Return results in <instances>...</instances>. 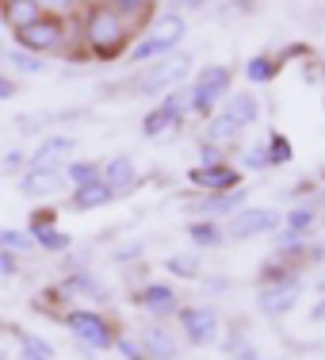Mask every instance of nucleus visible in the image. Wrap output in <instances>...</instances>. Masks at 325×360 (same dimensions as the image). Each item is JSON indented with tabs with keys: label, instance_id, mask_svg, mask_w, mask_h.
Returning a JSON list of instances; mask_svg holds the SVG:
<instances>
[{
	"label": "nucleus",
	"instance_id": "f257e3e1",
	"mask_svg": "<svg viewBox=\"0 0 325 360\" xmlns=\"http://www.w3.org/2000/svg\"><path fill=\"white\" fill-rule=\"evenodd\" d=\"M126 31H131V23H126L119 12L104 8V4H96L88 15H84V42H88V50L96 58H104V62L123 54Z\"/></svg>",
	"mask_w": 325,
	"mask_h": 360
},
{
	"label": "nucleus",
	"instance_id": "f03ea898",
	"mask_svg": "<svg viewBox=\"0 0 325 360\" xmlns=\"http://www.w3.org/2000/svg\"><path fill=\"white\" fill-rule=\"evenodd\" d=\"M192 73V58L187 54H168V58H157V62L145 70L138 81H134V96H157V92H168Z\"/></svg>",
	"mask_w": 325,
	"mask_h": 360
},
{
	"label": "nucleus",
	"instance_id": "7ed1b4c3",
	"mask_svg": "<svg viewBox=\"0 0 325 360\" xmlns=\"http://www.w3.org/2000/svg\"><path fill=\"white\" fill-rule=\"evenodd\" d=\"M65 326H69V333L81 341V345L96 349V353H104V349L115 345L111 322L104 319V314H96V311H69L65 314Z\"/></svg>",
	"mask_w": 325,
	"mask_h": 360
},
{
	"label": "nucleus",
	"instance_id": "20e7f679",
	"mask_svg": "<svg viewBox=\"0 0 325 360\" xmlns=\"http://www.w3.org/2000/svg\"><path fill=\"white\" fill-rule=\"evenodd\" d=\"M230 92V70L226 65H203L192 84V108L199 115H215V104Z\"/></svg>",
	"mask_w": 325,
	"mask_h": 360
},
{
	"label": "nucleus",
	"instance_id": "39448f33",
	"mask_svg": "<svg viewBox=\"0 0 325 360\" xmlns=\"http://www.w3.org/2000/svg\"><path fill=\"white\" fill-rule=\"evenodd\" d=\"M62 39H65V23L58 20V15H39L35 23H27V27L15 31V42H20V50H27V54L58 50Z\"/></svg>",
	"mask_w": 325,
	"mask_h": 360
},
{
	"label": "nucleus",
	"instance_id": "423d86ee",
	"mask_svg": "<svg viewBox=\"0 0 325 360\" xmlns=\"http://www.w3.org/2000/svg\"><path fill=\"white\" fill-rule=\"evenodd\" d=\"M276 226H279V215H276V211H264V207H241L234 219H230V238H237V242H249V238L272 234Z\"/></svg>",
	"mask_w": 325,
	"mask_h": 360
},
{
	"label": "nucleus",
	"instance_id": "0eeeda50",
	"mask_svg": "<svg viewBox=\"0 0 325 360\" xmlns=\"http://www.w3.org/2000/svg\"><path fill=\"white\" fill-rule=\"evenodd\" d=\"M176 314H180V330L192 345H211L218 338V314L211 307H184Z\"/></svg>",
	"mask_w": 325,
	"mask_h": 360
},
{
	"label": "nucleus",
	"instance_id": "6e6552de",
	"mask_svg": "<svg viewBox=\"0 0 325 360\" xmlns=\"http://www.w3.org/2000/svg\"><path fill=\"white\" fill-rule=\"evenodd\" d=\"M187 180H192L195 188H203V192H234V188L241 184V173L222 161V165H195V169H187Z\"/></svg>",
	"mask_w": 325,
	"mask_h": 360
},
{
	"label": "nucleus",
	"instance_id": "1a4fd4ad",
	"mask_svg": "<svg viewBox=\"0 0 325 360\" xmlns=\"http://www.w3.org/2000/svg\"><path fill=\"white\" fill-rule=\"evenodd\" d=\"M100 180L111 188V195H126V192H134V188L142 184L138 169H134V161L126 158V153H119V158H111L107 165H100Z\"/></svg>",
	"mask_w": 325,
	"mask_h": 360
},
{
	"label": "nucleus",
	"instance_id": "9d476101",
	"mask_svg": "<svg viewBox=\"0 0 325 360\" xmlns=\"http://www.w3.org/2000/svg\"><path fill=\"white\" fill-rule=\"evenodd\" d=\"M73 139H65V134H50V139H42V146L35 153H31L27 169H58L62 161L73 158Z\"/></svg>",
	"mask_w": 325,
	"mask_h": 360
},
{
	"label": "nucleus",
	"instance_id": "9b49d317",
	"mask_svg": "<svg viewBox=\"0 0 325 360\" xmlns=\"http://www.w3.org/2000/svg\"><path fill=\"white\" fill-rule=\"evenodd\" d=\"M65 188V173L62 169H27L20 180V192L35 195V200H42V195H58Z\"/></svg>",
	"mask_w": 325,
	"mask_h": 360
},
{
	"label": "nucleus",
	"instance_id": "f8f14e48",
	"mask_svg": "<svg viewBox=\"0 0 325 360\" xmlns=\"http://www.w3.org/2000/svg\"><path fill=\"white\" fill-rule=\"evenodd\" d=\"M138 303L153 314V319H173V314L180 311V303H176V291L168 288V284H145V288L138 291Z\"/></svg>",
	"mask_w": 325,
	"mask_h": 360
},
{
	"label": "nucleus",
	"instance_id": "ddd939ff",
	"mask_svg": "<svg viewBox=\"0 0 325 360\" xmlns=\"http://www.w3.org/2000/svg\"><path fill=\"white\" fill-rule=\"evenodd\" d=\"M295 299H298L295 284H272V288H264V291H260V311L276 319V314L295 311Z\"/></svg>",
	"mask_w": 325,
	"mask_h": 360
},
{
	"label": "nucleus",
	"instance_id": "4468645a",
	"mask_svg": "<svg viewBox=\"0 0 325 360\" xmlns=\"http://www.w3.org/2000/svg\"><path fill=\"white\" fill-rule=\"evenodd\" d=\"M0 15H4V23H12V31H20L46 12L39 8V0H0Z\"/></svg>",
	"mask_w": 325,
	"mask_h": 360
},
{
	"label": "nucleus",
	"instance_id": "2eb2a0df",
	"mask_svg": "<svg viewBox=\"0 0 325 360\" xmlns=\"http://www.w3.org/2000/svg\"><path fill=\"white\" fill-rule=\"evenodd\" d=\"M111 200H115V195H111V188L104 184V180H92V184L73 188V211H96V207H107Z\"/></svg>",
	"mask_w": 325,
	"mask_h": 360
},
{
	"label": "nucleus",
	"instance_id": "dca6fc26",
	"mask_svg": "<svg viewBox=\"0 0 325 360\" xmlns=\"http://www.w3.org/2000/svg\"><path fill=\"white\" fill-rule=\"evenodd\" d=\"M142 349H145V356H150V360H173L176 356V341H173V333H168L165 326L145 330L142 333Z\"/></svg>",
	"mask_w": 325,
	"mask_h": 360
},
{
	"label": "nucleus",
	"instance_id": "f3484780",
	"mask_svg": "<svg viewBox=\"0 0 325 360\" xmlns=\"http://www.w3.org/2000/svg\"><path fill=\"white\" fill-rule=\"evenodd\" d=\"M184 31H187V23H184L180 12H165L150 23V39H161V42H168V46H180Z\"/></svg>",
	"mask_w": 325,
	"mask_h": 360
},
{
	"label": "nucleus",
	"instance_id": "a211bd4d",
	"mask_svg": "<svg viewBox=\"0 0 325 360\" xmlns=\"http://www.w3.org/2000/svg\"><path fill=\"white\" fill-rule=\"evenodd\" d=\"M234 207H245V192H237V188L234 192H211L195 211H203V215H230Z\"/></svg>",
	"mask_w": 325,
	"mask_h": 360
},
{
	"label": "nucleus",
	"instance_id": "6ab92c4d",
	"mask_svg": "<svg viewBox=\"0 0 325 360\" xmlns=\"http://www.w3.org/2000/svg\"><path fill=\"white\" fill-rule=\"evenodd\" d=\"M256 111H260V104H256L253 92H234V96H230V104H226V115L234 119L237 127H249L253 119H256Z\"/></svg>",
	"mask_w": 325,
	"mask_h": 360
},
{
	"label": "nucleus",
	"instance_id": "aec40b11",
	"mask_svg": "<svg viewBox=\"0 0 325 360\" xmlns=\"http://www.w3.org/2000/svg\"><path fill=\"white\" fill-rule=\"evenodd\" d=\"M173 50H176V46H168V42H161V39H150V35H145L142 42H134V50H131L126 58H131L134 65H145V62H157V58H168Z\"/></svg>",
	"mask_w": 325,
	"mask_h": 360
},
{
	"label": "nucleus",
	"instance_id": "412c9836",
	"mask_svg": "<svg viewBox=\"0 0 325 360\" xmlns=\"http://www.w3.org/2000/svg\"><path fill=\"white\" fill-rule=\"evenodd\" d=\"M187 238H192L195 245H203V250H207V245H211V250L222 245V230L211 219H192V222H187Z\"/></svg>",
	"mask_w": 325,
	"mask_h": 360
},
{
	"label": "nucleus",
	"instance_id": "4be33fe9",
	"mask_svg": "<svg viewBox=\"0 0 325 360\" xmlns=\"http://www.w3.org/2000/svg\"><path fill=\"white\" fill-rule=\"evenodd\" d=\"M31 238H35V245H42V250H50V253H65V250H69V234L58 230V226H35V230H31Z\"/></svg>",
	"mask_w": 325,
	"mask_h": 360
},
{
	"label": "nucleus",
	"instance_id": "5701e85b",
	"mask_svg": "<svg viewBox=\"0 0 325 360\" xmlns=\"http://www.w3.org/2000/svg\"><path fill=\"white\" fill-rule=\"evenodd\" d=\"M237 131H241V127H237L226 111L207 115V142H230V139H237Z\"/></svg>",
	"mask_w": 325,
	"mask_h": 360
},
{
	"label": "nucleus",
	"instance_id": "b1692460",
	"mask_svg": "<svg viewBox=\"0 0 325 360\" xmlns=\"http://www.w3.org/2000/svg\"><path fill=\"white\" fill-rule=\"evenodd\" d=\"M276 73H279V62H272L268 54H256V58H249V65H245V77H249L253 84H268Z\"/></svg>",
	"mask_w": 325,
	"mask_h": 360
},
{
	"label": "nucleus",
	"instance_id": "393cba45",
	"mask_svg": "<svg viewBox=\"0 0 325 360\" xmlns=\"http://www.w3.org/2000/svg\"><path fill=\"white\" fill-rule=\"evenodd\" d=\"M264 158H268V165H287V161L295 158V150H291L287 134L272 131V134H268V146H264Z\"/></svg>",
	"mask_w": 325,
	"mask_h": 360
},
{
	"label": "nucleus",
	"instance_id": "a878e982",
	"mask_svg": "<svg viewBox=\"0 0 325 360\" xmlns=\"http://www.w3.org/2000/svg\"><path fill=\"white\" fill-rule=\"evenodd\" d=\"M65 180H69L73 188L92 184V180H100V165L96 161H69V165H65Z\"/></svg>",
	"mask_w": 325,
	"mask_h": 360
},
{
	"label": "nucleus",
	"instance_id": "bb28decb",
	"mask_svg": "<svg viewBox=\"0 0 325 360\" xmlns=\"http://www.w3.org/2000/svg\"><path fill=\"white\" fill-rule=\"evenodd\" d=\"M165 269L173 272V276H180V280H195L199 276V257L195 253H176V257L165 261Z\"/></svg>",
	"mask_w": 325,
	"mask_h": 360
},
{
	"label": "nucleus",
	"instance_id": "cd10ccee",
	"mask_svg": "<svg viewBox=\"0 0 325 360\" xmlns=\"http://www.w3.org/2000/svg\"><path fill=\"white\" fill-rule=\"evenodd\" d=\"M161 108L173 115V123H176V119H184L187 111H192V84H187V89H173V92H168V100H165Z\"/></svg>",
	"mask_w": 325,
	"mask_h": 360
},
{
	"label": "nucleus",
	"instance_id": "c85d7f7f",
	"mask_svg": "<svg viewBox=\"0 0 325 360\" xmlns=\"http://www.w3.org/2000/svg\"><path fill=\"white\" fill-rule=\"evenodd\" d=\"M0 250L4 253H27V250H35V238L23 234V230H0Z\"/></svg>",
	"mask_w": 325,
	"mask_h": 360
},
{
	"label": "nucleus",
	"instance_id": "c756f323",
	"mask_svg": "<svg viewBox=\"0 0 325 360\" xmlns=\"http://www.w3.org/2000/svg\"><path fill=\"white\" fill-rule=\"evenodd\" d=\"M20 345H23V360H54V349L35 333H20Z\"/></svg>",
	"mask_w": 325,
	"mask_h": 360
},
{
	"label": "nucleus",
	"instance_id": "7c9ffc66",
	"mask_svg": "<svg viewBox=\"0 0 325 360\" xmlns=\"http://www.w3.org/2000/svg\"><path fill=\"white\" fill-rule=\"evenodd\" d=\"M4 62L12 65V70H20V73H42V58L27 54V50H12V54H4Z\"/></svg>",
	"mask_w": 325,
	"mask_h": 360
},
{
	"label": "nucleus",
	"instance_id": "2f4dec72",
	"mask_svg": "<svg viewBox=\"0 0 325 360\" xmlns=\"http://www.w3.org/2000/svg\"><path fill=\"white\" fill-rule=\"evenodd\" d=\"M168 127H173V115H168L165 108H153L150 115L142 119V134H145V139H153V134L168 131Z\"/></svg>",
	"mask_w": 325,
	"mask_h": 360
},
{
	"label": "nucleus",
	"instance_id": "473e14b6",
	"mask_svg": "<svg viewBox=\"0 0 325 360\" xmlns=\"http://www.w3.org/2000/svg\"><path fill=\"white\" fill-rule=\"evenodd\" d=\"M104 8L119 12L123 20H131V15H142L145 8H150V0H104Z\"/></svg>",
	"mask_w": 325,
	"mask_h": 360
},
{
	"label": "nucleus",
	"instance_id": "72a5a7b5",
	"mask_svg": "<svg viewBox=\"0 0 325 360\" xmlns=\"http://www.w3.org/2000/svg\"><path fill=\"white\" fill-rule=\"evenodd\" d=\"M314 219H318V215H314V207H295V211L287 215V226L298 230V234H306V230L314 226Z\"/></svg>",
	"mask_w": 325,
	"mask_h": 360
},
{
	"label": "nucleus",
	"instance_id": "f704fd0d",
	"mask_svg": "<svg viewBox=\"0 0 325 360\" xmlns=\"http://www.w3.org/2000/svg\"><path fill=\"white\" fill-rule=\"evenodd\" d=\"M111 349H119L126 360H150V356H145V349L134 338H115V345H111Z\"/></svg>",
	"mask_w": 325,
	"mask_h": 360
},
{
	"label": "nucleus",
	"instance_id": "c9c22d12",
	"mask_svg": "<svg viewBox=\"0 0 325 360\" xmlns=\"http://www.w3.org/2000/svg\"><path fill=\"white\" fill-rule=\"evenodd\" d=\"M276 245H279L284 253H287V250H298V245H303V234L287 226V230H279V234H276Z\"/></svg>",
	"mask_w": 325,
	"mask_h": 360
},
{
	"label": "nucleus",
	"instance_id": "e433bc0d",
	"mask_svg": "<svg viewBox=\"0 0 325 360\" xmlns=\"http://www.w3.org/2000/svg\"><path fill=\"white\" fill-rule=\"evenodd\" d=\"M241 165H245V169H264V165H268V158H264V146L245 150V153H241Z\"/></svg>",
	"mask_w": 325,
	"mask_h": 360
},
{
	"label": "nucleus",
	"instance_id": "4c0bfd02",
	"mask_svg": "<svg viewBox=\"0 0 325 360\" xmlns=\"http://www.w3.org/2000/svg\"><path fill=\"white\" fill-rule=\"evenodd\" d=\"M199 165H222V150H218L215 142L199 146Z\"/></svg>",
	"mask_w": 325,
	"mask_h": 360
},
{
	"label": "nucleus",
	"instance_id": "58836bf2",
	"mask_svg": "<svg viewBox=\"0 0 325 360\" xmlns=\"http://www.w3.org/2000/svg\"><path fill=\"white\" fill-rule=\"evenodd\" d=\"M15 92H20V84H15L12 77H4V73H0V100H12Z\"/></svg>",
	"mask_w": 325,
	"mask_h": 360
},
{
	"label": "nucleus",
	"instance_id": "ea45409f",
	"mask_svg": "<svg viewBox=\"0 0 325 360\" xmlns=\"http://www.w3.org/2000/svg\"><path fill=\"white\" fill-rule=\"evenodd\" d=\"M35 226H54V211H39V215L31 219V230H35ZM31 230H27V234H31Z\"/></svg>",
	"mask_w": 325,
	"mask_h": 360
},
{
	"label": "nucleus",
	"instance_id": "a19ab883",
	"mask_svg": "<svg viewBox=\"0 0 325 360\" xmlns=\"http://www.w3.org/2000/svg\"><path fill=\"white\" fill-rule=\"evenodd\" d=\"M77 0H39V8L46 12V8H58V12H65V8H73Z\"/></svg>",
	"mask_w": 325,
	"mask_h": 360
},
{
	"label": "nucleus",
	"instance_id": "79ce46f5",
	"mask_svg": "<svg viewBox=\"0 0 325 360\" xmlns=\"http://www.w3.org/2000/svg\"><path fill=\"white\" fill-rule=\"evenodd\" d=\"M0 272H4V276H12V272H15V257L4 253V250H0Z\"/></svg>",
	"mask_w": 325,
	"mask_h": 360
},
{
	"label": "nucleus",
	"instance_id": "37998d69",
	"mask_svg": "<svg viewBox=\"0 0 325 360\" xmlns=\"http://www.w3.org/2000/svg\"><path fill=\"white\" fill-rule=\"evenodd\" d=\"M203 4H207V0H173L176 12H180V8H203Z\"/></svg>",
	"mask_w": 325,
	"mask_h": 360
},
{
	"label": "nucleus",
	"instance_id": "c03bdc74",
	"mask_svg": "<svg viewBox=\"0 0 325 360\" xmlns=\"http://www.w3.org/2000/svg\"><path fill=\"white\" fill-rule=\"evenodd\" d=\"M314 314H318V319H325V303H321V307H318V311H314Z\"/></svg>",
	"mask_w": 325,
	"mask_h": 360
},
{
	"label": "nucleus",
	"instance_id": "a18cd8bd",
	"mask_svg": "<svg viewBox=\"0 0 325 360\" xmlns=\"http://www.w3.org/2000/svg\"><path fill=\"white\" fill-rule=\"evenodd\" d=\"M237 4H245V8H253V4H256V0H237Z\"/></svg>",
	"mask_w": 325,
	"mask_h": 360
},
{
	"label": "nucleus",
	"instance_id": "49530a36",
	"mask_svg": "<svg viewBox=\"0 0 325 360\" xmlns=\"http://www.w3.org/2000/svg\"><path fill=\"white\" fill-rule=\"evenodd\" d=\"M4 54H8V50H4V42H0V62H4Z\"/></svg>",
	"mask_w": 325,
	"mask_h": 360
},
{
	"label": "nucleus",
	"instance_id": "de8ad7c7",
	"mask_svg": "<svg viewBox=\"0 0 325 360\" xmlns=\"http://www.w3.org/2000/svg\"><path fill=\"white\" fill-rule=\"evenodd\" d=\"M0 360H4V356H0Z\"/></svg>",
	"mask_w": 325,
	"mask_h": 360
}]
</instances>
